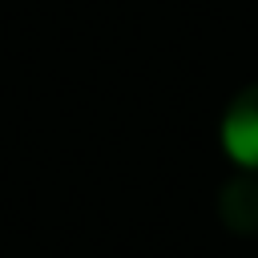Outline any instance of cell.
I'll use <instances>...</instances> for the list:
<instances>
[{"label": "cell", "mask_w": 258, "mask_h": 258, "mask_svg": "<svg viewBox=\"0 0 258 258\" xmlns=\"http://www.w3.org/2000/svg\"><path fill=\"white\" fill-rule=\"evenodd\" d=\"M222 149L242 165L258 169V85H246L222 113Z\"/></svg>", "instance_id": "1"}, {"label": "cell", "mask_w": 258, "mask_h": 258, "mask_svg": "<svg viewBox=\"0 0 258 258\" xmlns=\"http://www.w3.org/2000/svg\"><path fill=\"white\" fill-rule=\"evenodd\" d=\"M218 214H222L226 230H234V234H258V177L242 173V177L226 181L222 198H218Z\"/></svg>", "instance_id": "2"}]
</instances>
